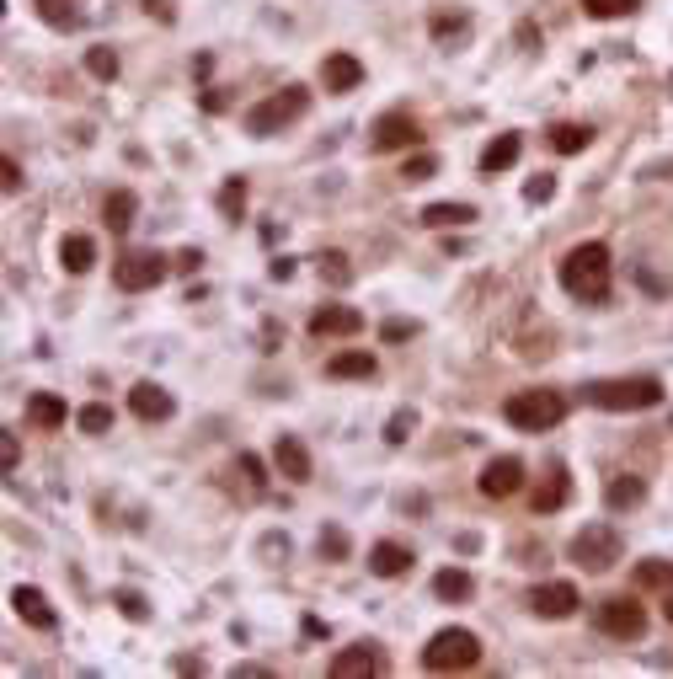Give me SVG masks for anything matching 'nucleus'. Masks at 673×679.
Here are the masks:
<instances>
[{
  "instance_id": "obj_37",
  "label": "nucleus",
  "mask_w": 673,
  "mask_h": 679,
  "mask_svg": "<svg viewBox=\"0 0 673 679\" xmlns=\"http://www.w3.org/2000/svg\"><path fill=\"white\" fill-rule=\"evenodd\" d=\"M412 428H417V412L396 407V412H390V423H385V444H406V439H412Z\"/></svg>"
},
{
  "instance_id": "obj_33",
  "label": "nucleus",
  "mask_w": 673,
  "mask_h": 679,
  "mask_svg": "<svg viewBox=\"0 0 673 679\" xmlns=\"http://www.w3.org/2000/svg\"><path fill=\"white\" fill-rule=\"evenodd\" d=\"M75 428H81V434H107V428H113V407H102V401H91V407H81V412H75Z\"/></svg>"
},
{
  "instance_id": "obj_51",
  "label": "nucleus",
  "mask_w": 673,
  "mask_h": 679,
  "mask_svg": "<svg viewBox=\"0 0 673 679\" xmlns=\"http://www.w3.org/2000/svg\"><path fill=\"white\" fill-rule=\"evenodd\" d=\"M145 6H150V11H161V17L171 22V0H145Z\"/></svg>"
},
{
  "instance_id": "obj_5",
  "label": "nucleus",
  "mask_w": 673,
  "mask_h": 679,
  "mask_svg": "<svg viewBox=\"0 0 673 679\" xmlns=\"http://www.w3.org/2000/svg\"><path fill=\"white\" fill-rule=\"evenodd\" d=\"M503 418L519 428V434H545L567 418V396L561 391H513L503 401Z\"/></svg>"
},
{
  "instance_id": "obj_10",
  "label": "nucleus",
  "mask_w": 673,
  "mask_h": 679,
  "mask_svg": "<svg viewBox=\"0 0 673 679\" xmlns=\"http://www.w3.org/2000/svg\"><path fill=\"white\" fill-rule=\"evenodd\" d=\"M481 498H513V492L524 487V460L519 455H497V460H487V471H481Z\"/></svg>"
},
{
  "instance_id": "obj_30",
  "label": "nucleus",
  "mask_w": 673,
  "mask_h": 679,
  "mask_svg": "<svg viewBox=\"0 0 673 679\" xmlns=\"http://www.w3.org/2000/svg\"><path fill=\"white\" fill-rule=\"evenodd\" d=\"M636 589H673V562L663 557H647V562H636Z\"/></svg>"
},
{
  "instance_id": "obj_7",
  "label": "nucleus",
  "mask_w": 673,
  "mask_h": 679,
  "mask_svg": "<svg viewBox=\"0 0 673 679\" xmlns=\"http://www.w3.org/2000/svg\"><path fill=\"white\" fill-rule=\"evenodd\" d=\"M171 273V262L155 252V246H134V252H123L113 262V284L123 289V295H145V289H155Z\"/></svg>"
},
{
  "instance_id": "obj_13",
  "label": "nucleus",
  "mask_w": 673,
  "mask_h": 679,
  "mask_svg": "<svg viewBox=\"0 0 673 679\" xmlns=\"http://www.w3.org/2000/svg\"><path fill=\"white\" fill-rule=\"evenodd\" d=\"M358 332H364V311H353V305H321L310 316V337H358Z\"/></svg>"
},
{
  "instance_id": "obj_31",
  "label": "nucleus",
  "mask_w": 673,
  "mask_h": 679,
  "mask_svg": "<svg viewBox=\"0 0 673 679\" xmlns=\"http://www.w3.org/2000/svg\"><path fill=\"white\" fill-rule=\"evenodd\" d=\"M219 214H225L230 225H241V214H246V182L241 177H225V188H219Z\"/></svg>"
},
{
  "instance_id": "obj_35",
  "label": "nucleus",
  "mask_w": 673,
  "mask_h": 679,
  "mask_svg": "<svg viewBox=\"0 0 673 679\" xmlns=\"http://www.w3.org/2000/svg\"><path fill=\"white\" fill-rule=\"evenodd\" d=\"M583 11L593 22H615V17H631L636 0H583Z\"/></svg>"
},
{
  "instance_id": "obj_29",
  "label": "nucleus",
  "mask_w": 673,
  "mask_h": 679,
  "mask_svg": "<svg viewBox=\"0 0 673 679\" xmlns=\"http://www.w3.org/2000/svg\"><path fill=\"white\" fill-rule=\"evenodd\" d=\"M33 11H38L49 27H59V33H75V27H81V11L65 6V0H33Z\"/></svg>"
},
{
  "instance_id": "obj_19",
  "label": "nucleus",
  "mask_w": 673,
  "mask_h": 679,
  "mask_svg": "<svg viewBox=\"0 0 673 679\" xmlns=\"http://www.w3.org/2000/svg\"><path fill=\"white\" fill-rule=\"evenodd\" d=\"M27 423L33 428H65L70 423V407H65V396H54V391H33L27 396Z\"/></svg>"
},
{
  "instance_id": "obj_45",
  "label": "nucleus",
  "mask_w": 673,
  "mask_h": 679,
  "mask_svg": "<svg viewBox=\"0 0 673 679\" xmlns=\"http://www.w3.org/2000/svg\"><path fill=\"white\" fill-rule=\"evenodd\" d=\"M198 262H203V252H198V246H182V252H177V262H171V268H177V273H193Z\"/></svg>"
},
{
  "instance_id": "obj_36",
  "label": "nucleus",
  "mask_w": 673,
  "mask_h": 679,
  "mask_svg": "<svg viewBox=\"0 0 673 679\" xmlns=\"http://www.w3.org/2000/svg\"><path fill=\"white\" fill-rule=\"evenodd\" d=\"M321 279H326V284H337V289H348V284H353L348 257H342V252H321Z\"/></svg>"
},
{
  "instance_id": "obj_39",
  "label": "nucleus",
  "mask_w": 673,
  "mask_h": 679,
  "mask_svg": "<svg viewBox=\"0 0 673 679\" xmlns=\"http://www.w3.org/2000/svg\"><path fill=\"white\" fill-rule=\"evenodd\" d=\"M348 530H337V524H326V530H321V557H332V562H342V557H348Z\"/></svg>"
},
{
  "instance_id": "obj_17",
  "label": "nucleus",
  "mask_w": 673,
  "mask_h": 679,
  "mask_svg": "<svg viewBox=\"0 0 673 679\" xmlns=\"http://www.w3.org/2000/svg\"><path fill=\"white\" fill-rule=\"evenodd\" d=\"M364 674H380V653H374V642L342 647V653L332 658V679H364Z\"/></svg>"
},
{
  "instance_id": "obj_41",
  "label": "nucleus",
  "mask_w": 673,
  "mask_h": 679,
  "mask_svg": "<svg viewBox=\"0 0 673 679\" xmlns=\"http://www.w3.org/2000/svg\"><path fill=\"white\" fill-rule=\"evenodd\" d=\"M524 198H529V204H551V198H556V177H529L524 182Z\"/></svg>"
},
{
  "instance_id": "obj_12",
  "label": "nucleus",
  "mask_w": 673,
  "mask_h": 679,
  "mask_svg": "<svg viewBox=\"0 0 673 679\" xmlns=\"http://www.w3.org/2000/svg\"><path fill=\"white\" fill-rule=\"evenodd\" d=\"M129 407H134V418L139 423H166L171 412H177V401H171L166 385H155V380H139L134 391H129Z\"/></svg>"
},
{
  "instance_id": "obj_43",
  "label": "nucleus",
  "mask_w": 673,
  "mask_h": 679,
  "mask_svg": "<svg viewBox=\"0 0 673 679\" xmlns=\"http://www.w3.org/2000/svg\"><path fill=\"white\" fill-rule=\"evenodd\" d=\"M241 471H246V482H252L257 492L268 487V471H262V460H257V455H241Z\"/></svg>"
},
{
  "instance_id": "obj_22",
  "label": "nucleus",
  "mask_w": 673,
  "mask_h": 679,
  "mask_svg": "<svg viewBox=\"0 0 673 679\" xmlns=\"http://www.w3.org/2000/svg\"><path fill=\"white\" fill-rule=\"evenodd\" d=\"M519 150H524V140L519 134H497V140L481 150V177H497V172H508L513 161H519Z\"/></svg>"
},
{
  "instance_id": "obj_2",
  "label": "nucleus",
  "mask_w": 673,
  "mask_h": 679,
  "mask_svg": "<svg viewBox=\"0 0 673 679\" xmlns=\"http://www.w3.org/2000/svg\"><path fill=\"white\" fill-rule=\"evenodd\" d=\"M583 401H588V407H604V412H647V407L663 401V380H657V375L588 380L583 385Z\"/></svg>"
},
{
  "instance_id": "obj_4",
  "label": "nucleus",
  "mask_w": 673,
  "mask_h": 679,
  "mask_svg": "<svg viewBox=\"0 0 673 679\" xmlns=\"http://www.w3.org/2000/svg\"><path fill=\"white\" fill-rule=\"evenodd\" d=\"M476 663H481V637L465 626L433 631L428 647H422V669L428 674H455V669H476Z\"/></svg>"
},
{
  "instance_id": "obj_46",
  "label": "nucleus",
  "mask_w": 673,
  "mask_h": 679,
  "mask_svg": "<svg viewBox=\"0 0 673 679\" xmlns=\"http://www.w3.org/2000/svg\"><path fill=\"white\" fill-rule=\"evenodd\" d=\"M0 172H6V193H17V188H22V166H17V161H11V156H6V161H0Z\"/></svg>"
},
{
  "instance_id": "obj_9",
  "label": "nucleus",
  "mask_w": 673,
  "mask_h": 679,
  "mask_svg": "<svg viewBox=\"0 0 673 679\" xmlns=\"http://www.w3.org/2000/svg\"><path fill=\"white\" fill-rule=\"evenodd\" d=\"M417 140H422V129H417L412 113H385V118H374V129H369V150H380V156L412 150Z\"/></svg>"
},
{
  "instance_id": "obj_24",
  "label": "nucleus",
  "mask_w": 673,
  "mask_h": 679,
  "mask_svg": "<svg viewBox=\"0 0 673 679\" xmlns=\"http://www.w3.org/2000/svg\"><path fill=\"white\" fill-rule=\"evenodd\" d=\"M433 594L444 599V605H460V599L476 594V578L465 573V567H444V573H433Z\"/></svg>"
},
{
  "instance_id": "obj_34",
  "label": "nucleus",
  "mask_w": 673,
  "mask_h": 679,
  "mask_svg": "<svg viewBox=\"0 0 673 679\" xmlns=\"http://www.w3.org/2000/svg\"><path fill=\"white\" fill-rule=\"evenodd\" d=\"M86 70L97 75V81H118V54L107 49V43H97V49H86Z\"/></svg>"
},
{
  "instance_id": "obj_42",
  "label": "nucleus",
  "mask_w": 673,
  "mask_h": 679,
  "mask_svg": "<svg viewBox=\"0 0 673 679\" xmlns=\"http://www.w3.org/2000/svg\"><path fill=\"white\" fill-rule=\"evenodd\" d=\"M0 466H6V476L22 466V439L11 434V428H6V434H0Z\"/></svg>"
},
{
  "instance_id": "obj_50",
  "label": "nucleus",
  "mask_w": 673,
  "mask_h": 679,
  "mask_svg": "<svg viewBox=\"0 0 673 679\" xmlns=\"http://www.w3.org/2000/svg\"><path fill=\"white\" fill-rule=\"evenodd\" d=\"M171 663H177V674H203V658H187L182 653V658H171Z\"/></svg>"
},
{
  "instance_id": "obj_26",
  "label": "nucleus",
  "mask_w": 673,
  "mask_h": 679,
  "mask_svg": "<svg viewBox=\"0 0 673 679\" xmlns=\"http://www.w3.org/2000/svg\"><path fill=\"white\" fill-rule=\"evenodd\" d=\"M428 230H449V225H471L476 220V204H428L417 214Z\"/></svg>"
},
{
  "instance_id": "obj_44",
  "label": "nucleus",
  "mask_w": 673,
  "mask_h": 679,
  "mask_svg": "<svg viewBox=\"0 0 673 679\" xmlns=\"http://www.w3.org/2000/svg\"><path fill=\"white\" fill-rule=\"evenodd\" d=\"M417 327H412V321H385V327H380V337H385V343H406V337H412Z\"/></svg>"
},
{
  "instance_id": "obj_48",
  "label": "nucleus",
  "mask_w": 673,
  "mask_h": 679,
  "mask_svg": "<svg viewBox=\"0 0 673 679\" xmlns=\"http://www.w3.org/2000/svg\"><path fill=\"white\" fill-rule=\"evenodd\" d=\"M519 43H524V49H529V54H535V49H540V33H535V22H524V27H519Z\"/></svg>"
},
{
  "instance_id": "obj_25",
  "label": "nucleus",
  "mask_w": 673,
  "mask_h": 679,
  "mask_svg": "<svg viewBox=\"0 0 673 679\" xmlns=\"http://www.w3.org/2000/svg\"><path fill=\"white\" fill-rule=\"evenodd\" d=\"M59 262H65V273H91L97 268V241L91 236H65L59 241Z\"/></svg>"
},
{
  "instance_id": "obj_14",
  "label": "nucleus",
  "mask_w": 673,
  "mask_h": 679,
  "mask_svg": "<svg viewBox=\"0 0 673 679\" xmlns=\"http://www.w3.org/2000/svg\"><path fill=\"white\" fill-rule=\"evenodd\" d=\"M273 466H278V476H289V482H310L316 476V466H310V450L294 434H278V444H273Z\"/></svg>"
},
{
  "instance_id": "obj_6",
  "label": "nucleus",
  "mask_w": 673,
  "mask_h": 679,
  "mask_svg": "<svg viewBox=\"0 0 673 679\" xmlns=\"http://www.w3.org/2000/svg\"><path fill=\"white\" fill-rule=\"evenodd\" d=\"M620 551H625V540H620V530L615 524H583L572 540H567V557L577 562V567H588V573H609V567L620 562Z\"/></svg>"
},
{
  "instance_id": "obj_11",
  "label": "nucleus",
  "mask_w": 673,
  "mask_h": 679,
  "mask_svg": "<svg viewBox=\"0 0 673 679\" xmlns=\"http://www.w3.org/2000/svg\"><path fill=\"white\" fill-rule=\"evenodd\" d=\"M577 589L572 583H540V589H529V610L540 615V621H567V615H577Z\"/></svg>"
},
{
  "instance_id": "obj_21",
  "label": "nucleus",
  "mask_w": 673,
  "mask_h": 679,
  "mask_svg": "<svg viewBox=\"0 0 673 679\" xmlns=\"http://www.w3.org/2000/svg\"><path fill=\"white\" fill-rule=\"evenodd\" d=\"M572 498V476H567V466H551V476H545V487H535V514H556L561 503Z\"/></svg>"
},
{
  "instance_id": "obj_49",
  "label": "nucleus",
  "mask_w": 673,
  "mask_h": 679,
  "mask_svg": "<svg viewBox=\"0 0 673 679\" xmlns=\"http://www.w3.org/2000/svg\"><path fill=\"white\" fill-rule=\"evenodd\" d=\"M236 679H268V669L262 663H236Z\"/></svg>"
},
{
  "instance_id": "obj_23",
  "label": "nucleus",
  "mask_w": 673,
  "mask_h": 679,
  "mask_svg": "<svg viewBox=\"0 0 673 679\" xmlns=\"http://www.w3.org/2000/svg\"><path fill=\"white\" fill-rule=\"evenodd\" d=\"M641 498H647V482H641V476H609V487H604L609 514H625V508H636Z\"/></svg>"
},
{
  "instance_id": "obj_47",
  "label": "nucleus",
  "mask_w": 673,
  "mask_h": 679,
  "mask_svg": "<svg viewBox=\"0 0 673 679\" xmlns=\"http://www.w3.org/2000/svg\"><path fill=\"white\" fill-rule=\"evenodd\" d=\"M268 273H273L278 284H284V279H294V257H273V268H268Z\"/></svg>"
},
{
  "instance_id": "obj_18",
  "label": "nucleus",
  "mask_w": 673,
  "mask_h": 679,
  "mask_svg": "<svg viewBox=\"0 0 673 679\" xmlns=\"http://www.w3.org/2000/svg\"><path fill=\"white\" fill-rule=\"evenodd\" d=\"M412 562H417L412 546H401V540H380V546H369V573L374 578H401Z\"/></svg>"
},
{
  "instance_id": "obj_38",
  "label": "nucleus",
  "mask_w": 673,
  "mask_h": 679,
  "mask_svg": "<svg viewBox=\"0 0 673 679\" xmlns=\"http://www.w3.org/2000/svg\"><path fill=\"white\" fill-rule=\"evenodd\" d=\"M428 27H433V38H438V43H449V38H460L465 27H471V17H460V11H455V17H449V11H433V22H428Z\"/></svg>"
},
{
  "instance_id": "obj_20",
  "label": "nucleus",
  "mask_w": 673,
  "mask_h": 679,
  "mask_svg": "<svg viewBox=\"0 0 673 679\" xmlns=\"http://www.w3.org/2000/svg\"><path fill=\"white\" fill-rule=\"evenodd\" d=\"M326 375L332 380H374L380 364H374L369 348H348V353H337V359H326Z\"/></svg>"
},
{
  "instance_id": "obj_52",
  "label": "nucleus",
  "mask_w": 673,
  "mask_h": 679,
  "mask_svg": "<svg viewBox=\"0 0 673 679\" xmlns=\"http://www.w3.org/2000/svg\"><path fill=\"white\" fill-rule=\"evenodd\" d=\"M663 615H668V621H673V594H663Z\"/></svg>"
},
{
  "instance_id": "obj_1",
  "label": "nucleus",
  "mask_w": 673,
  "mask_h": 679,
  "mask_svg": "<svg viewBox=\"0 0 673 679\" xmlns=\"http://www.w3.org/2000/svg\"><path fill=\"white\" fill-rule=\"evenodd\" d=\"M615 262H609V246L604 241H577L567 257H561V268H556V279L561 289H567L572 300H583V305H609V295H615Z\"/></svg>"
},
{
  "instance_id": "obj_28",
  "label": "nucleus",
  "mask_w": 673,
  "mask_h": 679,
  "mask_svg": "<svg viewBox=\"0 0 673 679\" xmlns=\"http://www.w3.org/2000/svg\"><path fill=\"white\" fill-rule=\"evenodd\" d=\"M551 145L561 150V156H577V150L593 145V129H588V123H556V129H551Z\"/></svg>"
},
{
  "instance_id": "obj_15",
  "label": "nucleus",
  "mask_w": 673,
  "mask_h": 679,
  "mask_svg": "<svg viewBox=\"0 0 673 679\" xmlns=\"http://www.w3.org/2000/svg\"><path fill=\"white\" fill-rule=\"evenodd\" d=\"M321 81H326L332 97H348V91L364 86V65H358L353 54H326L321 59Z\"/></svg>"
},
{
  "instance_id": "obj_32",
  "label": "nucleus",
  "mask_w": 673,
  "mask_h": 679,
  "mask_svg": "<svg viewBox=\"0 0 673 679\" xmlns=\"http://www.w3.org/2000/svg\"><path fill=\"white\" fill-rule=\"evenodd\" d=\"M113 605H118L123 621H150V599L139 589H113Z\"/></svg>"
},
{
  "instance_id": "obj_16",
  "label": "nucleus",
  "mask_w": 673,
  "mask_h": 679,
  "mask_svg": "<svg viewBox=\"0 0 673 679\" xmlns=\"http://www.w3.org/2000/svg\"><path fill=\"white\" fill-rule=\"evenodd\" d=\"M11 605H17V615H22L27 626H38V631H54V626H59V615L49 610L43 589H27V583H17V589H11Z\"/></svg>"
},
{
  "instance_id": "obj_53",
  "label": "nucleus",
  "mask_w": 673,
  "mask_h": 679,
  "mask_svg": "<svg viewBox=\"0 0 673 679\" xmlns=\"http://www.w3.org/2000/svg\"><path fill=\"white\" fill-rule=\"evenodd\" d=\"M668 86H673V81H668Z\"/></svg>"
},
{
  "instance_id": "obj_40",
  "label": "nucleus",
  "mask_w": 673,
  "mask_h": 679,
  "mask_svg": "<svg viewBox=\"0 0 673 679\" xmlns=\"http://www.w3.org/2000/svg\"><path fill=\"white\" fill-rule=\"evenodd\" d=\"M401 177H406V182H428V177H438V156H428V150H422V156L406 161Z\"/></svg>"
},
{
  "instance_id": "obj_3",
  "label": "nucleus",
  "mask_w": 673,
  "mask_h": 679,
  "mask_svg": "<svg viewBox=\"0 0 673 679\" xmlns=\"http://www.w3.org/2000/svg\"><path fill=\"white\" fill-rule=\"evenodd\" d=\"M310 113V91L305 86H284V91H273V97H262L252 113L241 118V129L252 134V140H273V134H284L289 123H300Z\"/></svg>"
},
{
  "instance_id": "obj_8",
  "label": "nucleus",
  "mask_w": 673,
  "mask_h": 679,
  "mask_svg": "<svg viewBox=\"0 0 673 679\" xmlns=\"http://www.w3.org/2000/svg\"><path fill=\"white\" fill-rule=\"evenodd\" d=\"M599 631H604V637H615V642H641V637H647V610H641L636 599L615 594V599H604V605H599Z\"/></svg>"
},
{
  "instance_id": "obj_27",
  "label": "nucleus",
  "mask_w": 673,
  "mask_h": 679,
  "mask_svg": "<svg viewBox=\"0 0 673 679\" xmlns=\"http://www.w3.org/2000/svg\"><path fill=\"white\" fill-rule=\"evenodd\" d=\"M134 214H139V198H134L129 188L107 193V204H102V220H107V230H129V225H134Z\"/></svg>"
}]
</instances>
